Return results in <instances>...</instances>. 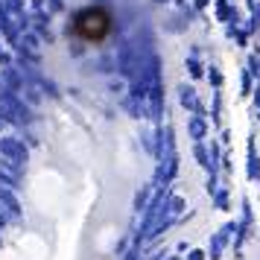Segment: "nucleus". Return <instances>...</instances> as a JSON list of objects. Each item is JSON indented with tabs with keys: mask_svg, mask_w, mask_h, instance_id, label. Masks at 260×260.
Masks as SVG:
<instances>
[{
	"mask_svg": "<svg viewBox=\"0 0 260 260\" xmlns=\"http://www.w3.org/2000/svg\"><path fill=\"white\" fill-rule=\"evenodd\" d=\"M70 33H73V38H79L85 44H102L108 35L114 33V18L102 6H88V9L73 15Z\"/></svg>",
	"mask_w": 260,
	"mask_h": 260,
	"instance_id": "1",
	"label": "nucleus"
}]
</instances>
